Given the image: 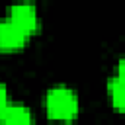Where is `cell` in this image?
I'll list each match as a JSON object with an SVG mask.
<instances>
[{"mask_svg": "<svg viewBox=\"0 0 125 125\" xmlns=\"http://www.w3.org/2000/svg\"><path fill=\"white\" fill-rule=\"evenodd\" d=\"M109 98L119 111H125V82L117 76L109 80Z\"/></svg>", "mask_w": 125, "mask_h": 125, "instance_id": "cell-5", "label": "cell"}, {"mask_svg": "<svg viewBox=\"0 0 125 125\" xmlns=\"http://www.w3.org/2000/svg\"><path fill=\"white\" fill-rule=\"evenodd\" d=\"M10 104H8V90H6V86L0 82V115L4 113V109L8 107Z\"/></svg>", "mask_w": 125, "mask_h": 125, "instance_id": "cell-6", "label": "cell"}, {"mask_svg": "<svg viewBox=\"0 0 125 125\" xmlns=\"http://www.w3.org/2000/svg\"><path fill=\"white\" fill-rule=\"evenodd\" d=\"M45 109L53 119L68 121L78 111V100L76 94L66 86H57L47 92L45 96Z\"/></svg>", "mask_w": 125, "mask_h": 125, "instance_id": "cell-1", "label": "cell"}, {"mask_svg": "<svg viewBox=\"0 0 125 125\" xmlns=\"http://www.w3.org/2000/svg\"><path fill=\"white\" fill-rule=\"evenodd\" d=\"M0 117H2V125H33V117L29 109L21 104H10Z\"/></svg>", "mask_w": 125, "mask_h": 125, "instance_id": "cell-4", "label": "cell"}, {"mask_svg": "<svg viewBox=\"0 0 125 125\" xmlns=\"http://www.w3.org/2000/svg\"><path fill=\"white\" fill-rule=\"evenodd\" d=\"M10 20H12L20 29H23L27 35L33 33V31L39 27L37 10H35V6H31V4H18V6H12V8H10Z\"/></svg>", "mask_w": 125, "mask_h": 125, "instance_id": "cell-3", "label": "cell"}, {"mask_svg": "<svg viewBox=\"0 0 125 125\" xmlns=\"http://www.w3.org/2000/svg\"><path fill=\"white\" fill-rule=\"evenodd\" d=\"M117 78H121L123 82H125V57L119 61V64H117Z\"/></svg>", "mask_w": 125, "mask_h": 125, "instance_id": "cell-7", "label": "cell"}, {"mask_svg": "<svg viewBox=\"0 0 125 125\" xmlns=\"http://www.w3.org/2000/svg\"><path fill=\"white\" fill-rule=\"evenodd\" d=\"M27 33L20 29L10 18L0 21V49L4 51H18L25 45Z\"/></svg>", "mask_w": 125, "mask_h": 125, "instance_id": "cell-2", "label": "cell"}]
</instances>
